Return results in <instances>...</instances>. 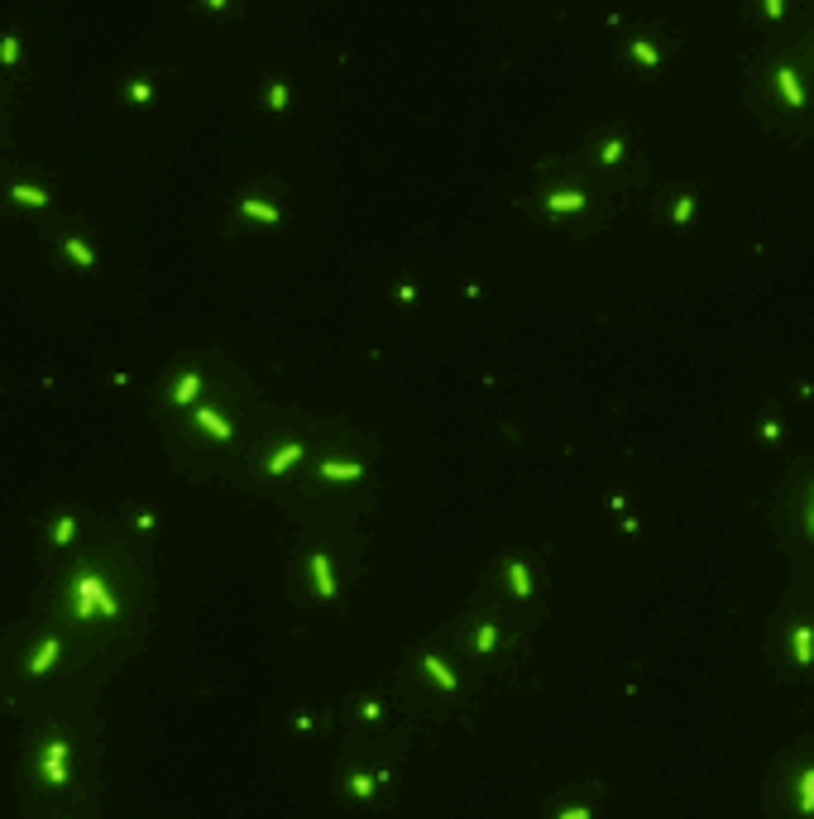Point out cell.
Here are the masks:
<instances>
[{
    "label": "cell",
    "mask_w": 814,
    "mask_h": 819,
    "mask_svg": "<svg viewBox=\"0 0 814 819\" xmlns=\"http://www.w3.org/2000/svg\"><path fill=\"white\" fill-rule=\"evenodd\" d=\"M364 460H321V479H359Z\"/></svg>",
    "instance_id": "cell-7"
},
{
    "label": "cell",
    "mask_w": 814,
    "mask_h": 819,
    "mask_svg": "<svg viewBox=\"0 0 814 819\" xmlns=\"http://www.w3.org/2000/svg\"><path fill=\"white\" fill-rule=\"evenodd\" d=\"M311 585H316L321 599H335V570H331L326 551H311Z\"/></svg>",
    "instance_id": "cell-3"
},
{
    "label": "cell",
    "mask_w": 814,
    "mask_h": 819,
    "mask_svg": "<svg viewBox=\"0 0 814 819\" xmlns=\"http://www.w3.org/2000/svg\"><path fill=\"white\" fill-rule=\"evenodd\" d=\"M240 211H244L249 220H264V225H278V206L259 202V197H244V202H240Z\"/></svg>",
    "instance_id": "cell-10"
},
{
    "label": "cell",
    "mask_w": 814,
    "mask_h": 819,
    "mask_svg": "<svg viewBox=\"0 0 814 819\" xmlns=\"http://www.w3.org/2000/svg\"><path fill=\"white\" fill-rule=\"evenodd\" d=\"M125 96H129V101H149L154 92H149V82H129V92H125Z\"/></svg>",
    "instance_id": "cell-28"
},
{
    "label": "cell",
    "mask_w": 814,
    "mask_h": 819,
    "mask_svg": "<svg viewBox=\"0 0 814 819\" xmlns=\"http://www.w3.org/2000/svg\"><path fill=\"white\" fill-rule=\"evenodd\" d=\"M0 58H5V68H14V63H19V34H5V43H0Z\"/></svg>",
    "instance_id": "cell-23"
},
{
    "label": "cell",
    "mask_w": 814,
    "mask_h": 819,
    "mask_svg": "<svg viewBox=\"0 0 814 819\" xmlns=\"http://www.w3.org/2000/svg\"><path fill=\"white\" fill-rule=\"evenodd\" d=\"M269 105H273V110L288 105V82H273V87H269Z\"/></svg>",
    "instance_id": "cell-25"
},
{
    "label": "cell",
    "mask_w": 814,
    "mask_h": 819,
    "mask_svg": "<svg viewBox=\"0 0 814 819\" xmlns=\"http://www.w3.org/2000/svg\"><path fill=\"white\" fill-rule=\"evenodd\" d=\"M374 786H379V776H364V771H355V776H350V791H355L359 800H369V796H374Z\"/></svg>",
    "instance_id": "cell-19"
},
{
    "label": "cell",
    "mask_w": 814,
    "mask_h": 819,
    "mask_svg": "<svg viewBox=\"0 0 814 819\" xmlns=\"http://www.w3.org/2000/svg\"><path fill=\"white\" fill-rule=\"evenodd\" d=\"M43 781H48V786H63V781H67V743H63V738H53L48 752H43Z\"/></svg>",
    "instance_id": "cell-2"
},
{
    "label": "cell",
    "mask_w": 814,
    "mask_h": 819,
    "mask_svg": "<svg viewBox=\"0 0 814 819\" xmlns=\"http://www.w3.org/2000/svg\"><path fill=\"white\" fill-rule=\"evenodd\" d=\"M77 604H82V614H101V618L115 614V599L105 594L101 575H82V580H77Z\"/></svg>",
    "instance_id": "cell-1"
},
{
    "label": "cell",
    "mask_w": 814,
    "mask_h": 819,
    "mask_svg": "<svg viewBox=\"0 0 814 819\" xmlns=\"http://www.w3.org/2000/svg\"><path fill=\"white\" fill-rule=\"evenodd\" d=\"M67 254H72V264L77 269H96V259H92V249L77 240V235H67Z\"/></svg>",
    "instance_id": "cell-17"
},
{
    "label": "cell",
    "mask_w": 814,
    "mask_h": 819,
    "mask_svg": "<svg viewBox=\"0 0 814 819\" xmlns=\"http://www.w3.org/2000/svg\"><path fill=\"white\" fill-rule=\"evenodd\" d=\"M494 647H499V628H494V623H479V628H474V652H494Z\"/></svg>",
    "instance_id": "cell-18"
},
{
    "label": "cell",
    "mask_w": 814,
    "mask_h": 819,
    "mask_svg": "<svg viewBox=\"0 0 814 819\" xmlns=\"http://www.w3.org/2000/svg\"><path fill=\"white\" fill-rule=\"evenodd\" d=\"M298 460H302V446H298V441H288V446H278V450L264 460V475H288Z\"/></svg>",
    "instance_id": "cell-4"
},
{
    "label": "cell",
    "mask_w": 814,
    "mask_h": 819,
    "mask_svg": "<svg viewBox=\"0 0 814 819\" xmlns=\"http://www.w3.org/2000/svg\"><path fill=\"white\" fill-rule=\"evenodd\" d=\"M632 58H637V63H647V68H656V63H661V48H656V43H647V39H632Z\"/></svg>",
    "instance_id": "cell-16"
},
{
    "label": "cell",
    "mask_w": 814,
    "mask_h": 819,
    "mask_svg": "<svg viewBox=\"0 0 814 819\" xmlns=\"http://www.w3.org/2000/svg\"><path fill=\"white\" fill-rule=\"evenodd\" d=\"M690 216H695V197H690V192H685V197H680V202H676V211H671V220H676V225H685V220H690Z\"/></svg>",
    "instance_id": "cell-24"
},
{
    "label": "cell",
    "mask_w": 814,
    "mask_h": 819,
    "mask_svg": "<svg viewBox=\"0 0 814 819\" xmlns=\"http://www.w3.org/2000/svg\"><path fill=\"white\" fill-rule=\"evenodd\" d=\"M762 436H766V441H776V436H781V422H776V417H766V422H762Z\"/></svg>",
    "instance_id": "cell-29"
},
{
    "label": "cell",
    "mask_w": 814,
    "mask_h": 819,
    "mask_svg": "<svg viewBox=\"0 0 814 819\" xmlns=\"http://www.w3.org/2000/svg\"><path fill=\"white\" fill-rule=\"evenodd\" d=\"M585 192H546V211H580Z\"/></svg>",
    "instance_id": "cell-13"
},
{
    "label": "cell",
    "mask_w": 814,
    "mask_h": 819,
    "mask_svg": "<svg viewBox=\"0 0 814 819\" xmlns=\"http://www.w3.org/2000/svg\"><path fill=\"white\" fill-rule=\"evenodd\" d=\"M197 426H202L206 436H216V441H230V422L216 408H197Z\"/></svg>",
    "instance_id": "cell-8"
},
{
    "label": "cell",
    "mask_w": 814,
    "mask_h": 819,
    "mask_svg": "<svg viewBox=\"0 0 814 819\" xmlns=\"http://www.w3.org/2000/svg\"><path fill=\"white\" fill-rule=\"evenodd\" d=\"M508 590L517 594V599H527V590H532V575H527L522 561H508Z\"/></svg>",
    "instance_id": "cell-12"
},
{
    "label": "cell",
    "mask_w": 814,
    "mask_h": 819,
    "mask_svg": "<svg viewBox=\"0 0 814 819\" xmlns=\"http://www.w3.org/2000/svg\"><path fill=\"white\" fill-rule=\"evenodd\" d=\"M556 819H594V805H570V810H561Z\"/></svg>",
    "instance_id": "cell-26"
},
{
    "label": "cell",
    "mask_w": 814,
    "mask_h": 819,
    "mask_svg": "<svg viewBox=\"0 0 814 819\" xmlns=\"http://www.w3.org/2000/svg\"><path fill=\"white\" fill-rule=\"evenodd\" d=\"M800 810H805V815H814V767L800 776Z\"/></svg>",
    "instance_id": "cell-20"
},
{
    "label": "cell",
    "mask_w": 814,
    "mask_h": 819,
    "mask_svg": "<svg viewBox=\"0 0 814 819\" xmlns=\"http://www.w3.org/2000/svg\"><path fill=\"white\" fill-rule=\"evenodd\" d=\"M379 714H384L379 700H364V705H359V718H364V723H379Z\"/></svg>",
    "instance_id": "cell-27"
},
{
    "label": "cell",
    "mask_w": 814,
    "mask_h": 819,
    "mask_svg": "<svg viewBox=\"0 0 814 819\" xmlns=\"http://www.w3.org/2000/svg\"><path fill=\"white\" fill-rule=\"evenodd\" d=\"M421 666H426V676H431V681H436L441 690H460V681H455V671H450V666H446V661H441L436 652H421Z\"/></svg>",
    "instance_id": "cell-6"
},
{
    "label": "cell",
    "mask_w": 814,
    "mask_h": 819,
    "mask_svg": "<svg viewBox=\"0 0 814 819\" xmlns=\"http://www.w3.org/2000/svg\"><path fill=\"white\" fill-rule=\"evenodd\" d=\"M810 527H814V512H810Z\"/></svg>",
    "instance_id": "cell-31"
},
{
    "label": "cell",
    "mask_w": 814,
    "mask_h": 819,
    "mask_svg": "<svg viewBox=\"0 0 814 819\" xmlns=\"http://www.w3.org/2000/svg\"><path fill=\"white\" fill-rule=\"evenodd\" d=\"M776 87H781V96H786V101L795 105V110L805 105V92H800V77H795L791 68H781V72H776Z\"/></svg>",
    "instance_id": "cell-9"
},
{
    "label": "cell",
    "mask_w": 814,
    "mask_h": 819,
    "mask_svg": "<svg viewBox=\"0 0 814 819\" xmlns=\"http://www.w3.org/2000/svg\"><path fill=\"white\" fill-rule=\"evenodd\" d=\"M10 197H14V202H24V206H48V197H43L34 183H14V187H10Z\"/></svg>",
    "instance_id": "cell-14"
},
{
    "label": "cell",
    "mask_w": 814,
    "mask_h": 819,
    "mask_svg": "<svg viewBox=\"0 0 814 819\" xmlns=\"http://www.w3.org/2000/svg\"><path fill=\"white\" fill-rule=\"evenodd\" d=\"M197 393H202V374H197V369H192V374H182V379L173 384V403H192Z\"/></svg>",
    "instance_id": "cell-11"
},
{
    "label": "cell",
    "mask_w": 814,
    "mask_h": 819,
    "mask_svg": "<svg viewBox=\"0 0 814 819\" xmlns=\"http://www.w3.org/2000/svg\"><path fill=\"white\" fill-rule=\"evenodd\" d=\"M795 661H800V666L814 661V632L810 628H795Z\"/></svg>",
    "instance_id": "cell-15"
},
{
    "label": "cell",
    "mask_w": 814,
    "mask_h": 819,
    "mask_svg": "<svg viewBox=\"0 0 814 819\" xmlns=\"http://www.w3.org/2000/svg\"><path fill=\"white\" fill-rule=\"evenodd\" d=\"M762 14H771V19H781V14H786V5H781V0H766V5H762Z\"/></svg>",
    "instance_id": "cell-30"
},
{
    "label": "cell",
    "mask_w": 814,
    "mask_h": 819,
    "mask_svg": "<svg viewBox=\"0 0 814 819\" xmlns=\"http://www.w3.org/2000/svg\"><path fill=\"white\" fill-rule=\"evenodd\" d=\"M623 139H609V144H599V163H623Z\"/></svg>",
    "instance_id": "cell-22"
},
{
    "label": "cell",
    "mask_w": 814,
    "mask_h": 819,
    "mask_svg": "<svg viewBox=\"0 0 814 819\" xmlns=\"http://www.w3.org/2000/svg\"><path fill=\"white\" fill-rule=\"evenodd\" d=\"M72 532H77V522H72V517H58V522H53V546H67Z\"/></svg>",
    "instance_id": "cell-21"
},
{
    "label": "cell",
    "mask_w": 814,
    "mask_h": 819,
    "mask_svg": "<svg viewBox=\"0 0 814 819\" xmlns=\"http://www.w3.org/2000/svg\"><path fill=\"white\" fill-rule=\"evenodd\" d=\"M58 652H63V642H58V637H43V642L34 647V656H29V676H43V671L58 661Z\"/></svg>",
    "instance_id": "cell-5"
}]
</instances>
